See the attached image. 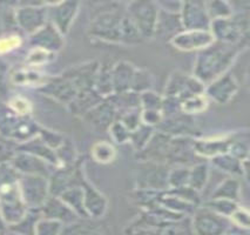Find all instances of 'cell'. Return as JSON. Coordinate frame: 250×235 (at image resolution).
Listing matches in <instances>:
<instances>
[{
    "instance_id": "6da1fadb",
    "label": "cell",
    "mask_w": 250,
    "mask_h": 235,
    "mask_svg": "<svg viewBox=\"0 0 250 235\" xmlns=\"http://www.w3.org/2000/svg\"><path fill=\"white\" fill-rule=\"evenodd\" d=\"M248 47V42L227 45L215 42L205 50L197 52L194 62L193 74L203 85L229 72L231 66L237 60L238 56Z\"/></svg>"
},
{
    "instance_id": "7a4b0ae2",
    "label": "cell",
    "mask_w": 250,
    "mask_h": 235,
    "mask_svg": "<svg viewBox=\"0 0 250 235\" xmlns=\"http://www.w3.org/2000/svg\"><path fill=\"white\" fill-rule=\"evenodd\" d=\"M126 4H100V11L89 19L88 36L101 42L120 43V24Z\"/></svg>"
},
{
    "instance_id": "3957f363",
    "label": "cell",
    "mask_w": 250,
    "mask_h": 235,
    "mask_svg": "<svg viewBox=\"0 0 250 235\" xmlns=\"http://www.w3.org/2000/svg\"><path fill=\"white\" fill-rule=\"evenodd\" d=\"M249 11L248 8L235 10L228 18L213 20L210 24L211 36L214 40L227 45H236L249 40Z\"/></svg>"
},
{
    "instance_id": "277c9868",
    "label": "cell",
    "mask_w": 250,
    "mask_h": 235,
    "mask_svg": "<svg viewBox=\"0 0 250 235\" xmlns=\"http://www.w3.org/2000/svg\"><path fill=\"white\" fill-rule=\"evenodd\" d=\"M40 126L32 117H21L0 103V135L17 144H24L39 133Z\"/></svg>"
},
{
    "instance_id": "5b68a950",
    "label": "cell",
    "mask_w": 250,
    "mask_h": 235,
    "mask_svg": "<svg viewBox=\"0 0 250 235\" xmlns=\"http://www.w3.org/2000/svg\"><path fill=\"white\" fill-rule=\"evenodd\" d=\"M8 4L14 7L17 27L26 38L36 33L48 22V2L22 1Z\"/></svg>"
},
{
    "instance_id": "8992f818",
    "label": "cell",
    "mask_w": 250,
    "mask_h": 235,
    "mask_svg": "<svg viewBox=\"0 0 250 235\" xmlns=\"http://www.w3.org/2000/svg\"><path fill=\"white\" fill-rule=\"evenodd\" d=\"M159 11L158 2L150 0H136L126 4V12L140 32L144 42L155 36Z\"/></svg>"
},
{
    "instance_id": "52a82bcc",
    "label": "cell",
    "mask_w": 250,
    "mask_h": 235,
    "mask_svg": "<svg viewBox=\"0 0 250 235\" xmlns=\"http://www.w3.org/2000/svg\"><path fill=\"white\" fill-rule=\"evenodd\" d=\"M170 167L153 161H138L134 168L135 190L164 192L168 190V173Z\"/></svg>"
},
{
    "instance_id": "ba28073f",
    "label": "cell",
    "mask_w": 250,
    "mask_h": 235,
    "mask_svg": "<svg viewBox=\"0 0 250 235\" xmlns=\"http://www.w3.org/2000/svg\"><path fill=\"white\" fill-rule=\"evenodd\" d=\"M27 211L18 181L0 186V215L7 227L20 221Z\"/></svg>"
},
{
    "instance_id": "9c48e42d",
    "label": "cell",
    "mask_w": 250,
    "mask_h": 235,
    "mask_svg": "<svg viewBox=\"0 0 250 235\" xmlns=\"http://www.w3.org/2000/svg\"><path fill=\"white\" fill-rule=\"evenodd\" d=\"M85 159L80 156L79 160L71 166L55 167L48 178L49 194L59 196L66 190L77 186H83L85 181Z\"/></svg>"
},
{
    "instance_id": "30bf717a",
    "label": "cell",
    "mask_w": 250,
    "mask_h": 235,
    "mask_svg": "<svg viewBox=\"0 0 250 235\" xmlns=\"http://www.w3.org/2000/svg\"><path fill=\"white\" fill-rule=\"evenodd\" d=\"M190 226L193 235H226L231 227V222L201 205L191 214Z\"/></svg>"
},
{
    "instance_id": "8fae6325",
    "label": "cell",
    "mask_w": 250,
    "mask_h": 235,
    "mask_svg": "<svg viewBox=\"0 0 250 235\" xmlns=\"http://www.w3.org/2000/svg\"><path fill=\"white\" fill-rule=\"evenodd\" d=\"M205 87L201 81L197 80L193 74L174 71L166 84L164 97L173 98L181 103L186 98L205 93Z\"/></svg>"
},
{
    "instance_id": "7c38bea8",
    "label": "cell",
    "mask_w": 250,
    "mask_h": 235,
    "mask_svg": "<svg viewBox=\"0 0 250 235\" xmlns=\"http://www.w3.org/2000/svg\"><path fill=\"white\" fill-rule=\"evenodd\" d=\"M19 188L27 208L40 210L49 198L48 178L39 175H20L19 174Z\"/></svg>"
},
{
    "instance_id": "4fadbf2b",
    "label": "cell",
    "mask_w": 250,
    "mask_h": 235,
    "mask_svg": "<svg viewBox=\"0 0 250 235\" xmlns=\"http://www.w3.org/2000/svg\"><path fill=\"white\" fill-rule=\"evenodd\" d=\"M38 91L46 97L66 106L72 103V100L77 97L78 93H80L73 80L65 72H61L60 74L57 75H51L45 85Z\"/></svg>"
},
{
    "instance_id": "5bb4252c",
    "label": "cell",
    "mask_w": 250,
    "mask_h": 235,
    "mask_svg": "<svg viewBox=\"0 0 250 235\" xmlns=\"http://www.w3.org/2000/svg\"><path fill=\"white\" fill-rule=\"evenodd\" d=\"M80 11L79 1L48 2V22L66 37Z\"/></svg>"
},
{
    "instance_id": "9a60e30c",
    "label": "cell",
    "mask_w": 250,
    "mask_h": 235,
    "mask_svg": "<svg viewBox=\"0 0 250 235\" xmlns=\"http://www.w3.org/2000/svg\"><path fill=\"white\" fill-rule=\"evenodd\" d=\"M179 14L183 30L209 31L210 28L211 20L207 13L206 1H182Z\"/></svg>"
},
{
    "instance_id": "2e32d148",
    "label": "cell",
    "mask_w": 250,
    "mask_h": 235,
    "mask_svg": "<svg viewBox=\"0 0 250 235\" xmlns=\"http://www.w3.org/2000/svg\"><path fill=\"white\" fill-rule=\"evenodd\" d=\"M238 89L240 86L236 78L230 72H227L206 85L205 94L209 101L217 105H227L236 97Z\"/></svg>"
},
{
    "instance_id": "e0dca14e",
    "label": "cell",
    "mask_w": 250,
    "mask_h": 235,
    "mask_svg": "<svg viewBox=\"0 0 250 235\" xmlns=\"http://www.w3.org/2000/svg\"><path fill=\"white\" fill-rule=\"evenodd\" d=\"M156 130L170 136L181 138H199V127L195 117L180 112L176 114L162 119L161 124L156 127Z\"/></svg>"
},
{
    "instance_id": "ac0fdd59",
    "label": "cell",
    "mask_w": 250,
    "mask_h": 235,
    "mask_svg": "<svg viewBox=\"0 0 250 235\" xmlns=\"http://www.w3.org/2000/svg\"><path fill=\"white\" fill-rule=\"evenodd\" d=\"M118 111L113 105L109 98L103 99L98 105H95L91 111L83 115V120L86 121L88 126H91L95 133H107L110 125L118 120Z\"/></svg>"
},
{
    "instance_id": "d6986e66",
    "label": "cell",
    "mask_w": 250,
    "mask_h": 235,
    "mask_svg": "<svg viewBox=\"0 0 250 235\" xmlns=\"http://www.w3.org/2000/svg\"><path fill=\"white\" fill-rule=\"evenodd\" d=\"M215 43L210 31L183 30L169 40V43L177 51L200 52Z\"/></svg>"
},
{
    "instance_id": "ffe728a7",
    "label": "cell",
    "mask_w": 250,
    "mask_h": 235,
    "mask_svg": "<svg viewBox=\"0 0 250 235\" xmlns=\"http://www.w3.org/2000/svg\"><path fill=\"white\" fill-rule=\"evenodd\" d=\"M26 43L30 47L40 48L49 53L58 54L65 46V37L53 25L47 22L36 33L27 37Z\"/></svg>"
},
{
    "instance_id": "44dd1931",
    "label": "cell",
    "mask_w": 250,
    "mask_h": 235,
    "mask_svg": "<svg viewBox=\"0 0 250 235\" xmlns=\"http://www.w3.org/2000/svg\"><path fill=\"white\" fill-rule=\"evenodd\" d=\"M10 164L20 175H39L45 176V178H49L55 168L48 162L28 153L20 152V150H17L16 154L11 159Z\"/></svg>"
},
{
    "instance_id": "7402d4cb",
    "label": "cell",
    "mask_w": 250,
    "mask_h": 235,
    "mask_svg": "<svg viewBox=\"0 0 250 235\" xmlns=\"http://www.w3.org/2000/svg\"><path fill=\"white\" fill-rule=\"evenodd\" d=\"M81 187L83 192V207L87 217L92 220H101L108 212L109 202L107 196L87 179Z\"/></svg>"
},
{
    "instance_id": "603a6c76",
    "label": "cell",
    "mask_w": 250,
    "mask_h": 235,
    "mask_svg": "<svg viewBox=\"0 0 250 235\" xmlns=\"http://www.w3.org/2000/svg\"><path fill=\"white\" fill-rule=\"evenodd\" d=\"M51 77L42 68L28 67L21 65L19 67L11 68L10 85L22 88H36L37 91L45 85L46 81Z\"/></svg>"
},
{
    "instance_id": "cb8c5ba5",
    "label": "cell",
    "mask_w": 250,
    "mask_h": 235,
    "mask_svg": "<svg viewBox=\"0 0 250 235\" xmlns=\"http://www.w3.org/2000/svg\"><path fill=\"white\" fill-rule=\"evenodd\" d=\"M170 140V135H167L155 129L145 149L139 153H135L136 159H138V161H153L166 165Z\"/></svg>"
},
{
    "instance_id": "d4e9b609",
    "label": "cell",
    "mask_w": 250,
    "mask_h": 235,
    "mask_svg": "<svg viewBox=\"0 0 250 235\" xmlns=\"http://www.w3.org/2000/svg\"><path fill=\"white\" fill-rule=\"evenodd\" d=\"M231 140V133L227 135L207 136V138H195L193 141L195 153L202 160L209 161L210 159L228 153Z\"/></svg>"
},
{
    "instance_id": "484cf974",
    "label": "cell",
    "mask_w": 250,
    "mask_h": 235,
    "mask_svg": "<svg viewBox=\"0 0 250 235\" xmlns=\"http://www.w3.org/2000/svg\"><path fill=\"white\" fill-rule=\"evenodd\" d=\"M40 213L45 219L54 220V221L62 223L63 226L69 225V223L75 222L80 219L59 196L54 195H49L45 204L40 207Z\"/></svg>"
},
{
    "instance_id": "4316f807",
    "label": "cell",
    "mask_w": 250,
    "mask_h": 235,
    "mask_svg": "<svg viewBox=\"0 0 250 235\" xmlns=\"http://www.w3.org/2000/svg\"><path fill=\"white\" fill-rule=\"evenodd\" d=\"M136 71V66L133 63L121 60L114 63L112 66V80L114 94L132 92L133 80Z\"/></svg>"
},
{
    "instance_id": "83f0119b",
    "label": "cell",
    "mask_w": 250,
    "mask_h": 235,
    "mask_svg": "<svg viewBox=\"0 0 250 235\" xmlns=\"http://www.w3.org/2000/svg\"><path fill=\"white\" fill-rule=\"evenodd\" d=\"M209 165L217 168L221 172L226 173L228 176H234V178L244 179L248 181V164L249 160L241 161L229 154V153H225V154L215 156V158L210 159L208 161Z\"/></svg>"
},
{
    "instance_id": "f1b7e54d",
    "label": "cell",
    "mask_w": 250,
    "mask_h": 235,
    "mask_svg": "<svg viewBox=\"0 0 250 235\" xmlns=\"http://www.w3.org/2000/svg\"><path fill=\"white\" fill-rule=\"evenodd\" d=\"M17 150L28 153V154H32L37 156V158L42 159L43 161L48 162L52 166L58 167V159L57 154H55V150L49 149L47 145L43 144L38 135L24 144H19Z\"/></svg>"
},
{
    "instance_id": "f546056e",
    "label": "cell",
    "mask_w": 250,
    "mask_h": 235,
    "mask_svg": "<svg viewBox=\"0 0 250 235\" xmlns=\"http://www.w3.org/2000/svg\"><path fill=\"white\" fill-rule=\"evenodd\" d=\"M183 31L181 19L179 13H170L166 11H159L158 24H156L155 36L159 38H168L170 40L174 36Z\"/></svg>"
},
{
    "instance_id": "4dcf8cb0",
    "label": "cell",
    "mask_w": 250,
    "mask_h": 235,
    "mask_svg": "<svg viewBox=\"0 0 250 235\" xmlns=\"http://www.w3.org/2000/svg\"><path fill=\"white\" fill-rule=\"evenodd\" d=\"M101 100H103V98L94 89H87V91L78 93V95L72 100V103L67 105V108L75 117L83 118L87 112L91 111L93 107L98 105Z\"/></svg>"
},
{
    "instance_id": "1f68e13d",
    "label": "cell",
    "mask_w": 250,
    "mask_h": 235,
    "mask_svg": "<svg viewBox=\"0 0 250 235\" xmlns=\"http://www.w3.org/2000/svg\"><path fill=\"white\" fill-rule=\"evenodd\" d=\"M242 195V182L241 179L234 176H227L215 187L209 199H227L231 201L241 202Z\"/></svg>"
},
{
    "instance_id": "d6a6232c",
    "label": "cell",
    "mask_w": 250,
    "mask_h": 235,
    "mask_svg": "<svg viewBox=\"0 0 250 235\" xmlns=\"http://www.w3.org/2000/svg\"><path fill=\"white\" fill-rule=\"evenodd\" d=\"M61 235H107L99 220L79 219L63 226Z\"/></svg>"
},
{
    "instance_id": "836d02e7",
    "label": "cell",
    "mask_w": 250,
    "mask_h": 235,
    "mask_svg": "<svg viewBox=\"0 0 250 235\" xmlns=\"http://www.w3.org/2000/svg\"><path fill=\"white\" fill-rule=\"evenodd\" d=\"M112 66L109 62L100 63L97 75L94 81V91L100 95L103 99L109 98L114 94L113 91V80H112Z\"/></svg>"
},
{
    "instance_id": "e575fe53",
    "label": "cell",
    "mask_w": 250,
    "mask_h": 235,
    "mask_svg": "<svg viewBox=\"0 0 250 235\" xmlns=\"http://www.w3.org/2000/svg\"><path fill=\"white\" fill-rule=\"evenodd\" d=\"M91 156L99 165H109L115 161L118 150L112 141L100 140L93 144L91 147Z\"/></svg>"
},
{
    "instance_id": "d590c367",
    "label": "cell",
    "mask_w": 250,
    "mask_h": 235,
    "mask_svg": "<svg viewBox=\"0 0 250 235\" xmlns=\"http://www.w3.org/2000/svg\"><path fill=\"white\" fill-rule=\"evenodd\" d=\"M209 175H210V165L208 164V161H201L194 165L189 168L188 187L201 193L208 184Z\"/></svg>"
},
{
    "instance_id": "8d00e7d4",
    "label": "cell",
    "mask_w": 250,
    "mask_h": 235,
    "mask_svg": "<svg viewBox=\"0 0 250 235\" xmlns=\"http://www.w3.org/2000/svg\"><path fill=\"white\" fill-rule=\"evenodd\" d=\"M59 198L77 214L80 219H88L86 215L85 207H83V192L81 186L72 187L66 190L59 195Z\"/></svg>"
},
{
    "instance_id": "74e56055",
    "label": "cell",
    "mask_w": 250,
    "mask_h": 235,
    "mask_svg": "<svg viewBox=\"0 0 250 235\" xmlns=\"http://www.w3.org/2000/svg\"><path fill=\"white\" fill-rule=\"evenodd\" d=\"M40 217H42L40 210L28 208L24 217L20 221L7 227V231L16 235H34V228Z\"/></svg>"
},
{
    "instance_id": "f35d334b",
    "label": "cell",
    "mask_w": 250,
    "mask_h": 235,
    "mask_svg": "<svg viewBox=\"0 0 250 235\" xmlns=\"http://www.w3.org/2000/svg\"><path fill=\"white\" fill-rule=\"evenodd\" d=\"M249 134L248 132L231 133V140L228 153L238 160H249Z\"/></svg>"
},
{
    "instance_id": "ab89813d",
    "label": "cell",
    "mask_w": 250,
    "mask_h": 235,
    "mask_svg": "<svg viewBox=\"0 0 250 235\" xmlns=\"http://www.w3.org/2000/svg\"><path fill=\"white\" fill-rule=\"evenodd\" d=\"M144 42L140 32L138 31L134 22L129 18V16L125 11L122 16L121 24H120V43L122 45L135 46Z\"/></svg>"
},
{
    "instance_id": "60d3db41",
    "label": "cell",
    "mask_w": 250,
    "mask_h": 235,
    "mask_svg": "<svg viewBox=\"0 0 250 235\" xmlns=\"http://www.w3.org/2000/svg\"><path fill=\"white\" fill-rule=\"evenodd\" d=\"M208 98L206 97L205 93L201 94H195L191 95V97L186 98L180 103V109L185 114L191 115V117H196V115L201 114L207 111L209 107Z\"/></svg>"
},
{
    "instance_id": "b9f144b4",
    "label": "cell",
    "mask_w": 250,
    "mask_h": 235,
    "mask_svg": "<svg viewBox=\"0 0 250 235\" xmlns=\"http://www.w3.org/2000/svg\"><path fill=\"white\" fill-rule=\"evenodd\" d=\"M25 43V36L19 31L0 36V58H6L10 54L18 52Z\"/></svg>"
},
{
    "instance_id": "7bdbcfd3",
    "label": "cell",
    "mask_w": 250,
    "mask_h": 235,
    "mask_svg": "<svg viewBox=\"0 0 250 235\" xmlns=\"http://www.w3.org/2000/svg\"><path fill=\"white\" fill-rule=\"evenodd\" d=\"M55 58H57V54L49 53V52L40 50V48L30 47L26 52L22 65L28 66V67L42 68L43 66L53 63Z\"/></svg>"
},
{
    "instance_id": "ee69618b",
    "label": "cell",
    "mask_w": 250,
    "mask_h": 235,
    "mask_svg": "<svg viewBox=\"0 0 250 235\" xmlns=\"http://www.w3.org/2000/svg\"><path fill=\"white\" fill-rule=\"evenodd\" d=\"M55 154L58 159V167L60 166H71L79 160L80 155L78 154L77 147L71 138L66 136L63 143L60 145L58 150H55Z\"/></svg>"
},
{
    "instance_id": "f6af8a7d",
    "label": "cell",
    "mask_w": 250,
    "mask_h": 235,
    "mask_svg": "<svg viewBox=\"0 0 250 235\" xmlns=\"http://www.w3.org/2000/svg\"><path fill=\"white\" fill-rule=\"evenodd\" d=\"M5 105L16 114L21 115V117H32L33 113V104L28 98L20 94H13L8 97Z\"/></svg>"
},
{
    "instance_id": "bcb514c9",
    "label": "cell",
    "mask_w": 250,
    "mask_h": 235,
    "mask_svg": "<svg viewBox=\"0 0 250 235\" xmlns=\"http://www.w3.org/2000/svg\"><path fill=\"white\" fill-rule=\"evenodd\" d=\"M241 205V202L231 201L227 199H209L206 202H203L202 206L207 207L208 210L213 211L214 213L219 214L229 219L232 213L236 211V208Z\"/></svg>"
},
{
    "instance_id": "7dc6e473",
    "label": "cell",
    "mask_w": 250,
    "mask_h": 235,
    "mask_svg": "<svg viewBox=\"0 0 250 235\" xmlns=\"http://www.w3.org/2000/svg\"><path fill=\"white\" fill-rule=\"evenodd\" d=\"M206 8H207V13L213 20L228 18L234 13V5L232 2L225 1V0H214V1H206Z\"/></svg>"
},
{
    "instance_id": "c3c4849f",
    "label": "cell",
    "mask_w": 250,
    "mask_h": 235,
    "mask_svg": "<svg viewBox=\"0 0 250 235\" xmlns=\"http://www.w3.org/2000/svg\"><path fill=\"white\" fill-rule=\"evenodd\" d=\"M14 31H19L14 19V7L8 2H0V36Z\"/></svg>"
},
{
    "instance_id": "681fc988",
    "label": "cell",
    "mask_w": 250,
    "mask_h": 235,
    "mask_svg": "<svg viewBox=\"0 0 250 235\" xmlns=\"http://www.w3.org/2000/svg\"><path fill=\"white\" fill-rule=\"evenodd\" d=\"M154 132H155V128L148 127L146 125H141L139 128H136L134 132H132L129 139V144L132 145L135 153H139L140 150L145 149V146H146L148 141L150 140Z\"/></svg>"
},
{
    "instance_id": "f907efd6",
    "label": "cell",
    "mask_w": 250,
    "mask_h": 235,
    "mask_svg": "<svg viewBox=\"0 0 250 235\" xmlns=\"http://www.w3.org/2000/svg\"><path fill=\"white\" fill-rule=\"evenodd\" d=\"M141 109H149V111H161L164 104V95L160 93L149 89L139 94Z\"/></svg>"
},
{
    "instance_id": "816d5d0a",
    "label": "cell",
    "mask_w": 250,
    "mask_h": 235,
    "mask_svg": "<svg viewBox=\"0 0 250 235\" xmlns=\"http://www.w3.org/2000/svg\"><path fill=\"white\" fill-rule=\"evenodd\" d=\"M189 168L185 166L170 167L168 173V188H181L188 186Z\"/></svg>"
},
{
    "instance_id": "f5cc1de1",
    "label": "cell",
    "mask_w": 250,
    "mask_h": 235,
    "mask_svg": "<svg viewBox=\"0 0 250 235\" xmlns=\"http://www.w3.org/2000/svg\"><path fill=\"white\" fill-rule=\"evenodd\" d=\"M153 87V74L148 69L136 67L134 80H133L132 92L140 94L142 92H146L152 89Z\"/></svg>"
},
{
    "instance_id": "db71d44e",
    "label": "cell",
    "mask_w": 250,
    "mask_h": 235,
    "mask_svg": "<svg viewBox=\"0 0 250 235\" xmlns=\"http://www.w3.org/2000/svg\"><path fill=\"white\" fill-rule=\"evenodd\" d=\"M38 136H39L40 140H42L43 144H46L49 149L54 150L59 149L60 145L63 143V140H65L66 138V135H63L62 133L58 132V130L47 128V127L43 126H40Z\"/></svg>"
},
{
    "instance_id": "11a10c76",
    "label": "cell",
    "mask_w": 250,
    "mask_h": 235,
    "mask_svg": "<svg viewBox=\"0 0 250 235\" xmlns=\"http://www.w3.org/2000/svg\"><path fill=\"white\" fill-rule=\"evenodd\" d=\"M62 228V223L42 216L34 228V235H61Z\"/></svg>"
},
{
    "instance_id": "9f6ffc18",
    "label": "cell",
    "mask_w": 250,
    "mask_h": 235,
    "mask_svg": "<svg viewBox=\"0 0 250 235\" xmlns=\"http://www.w3.org/2000/svg\"><path fill=\"white\" fill-rule=\"evenodd\" d=\"M107 133L109 134L110 140L114 145H125L129 143L130 134H132V132L127 129L125 125L119 120H115L114 123L110 125Z\"/></svg>"
},
{
    "instance_id": "6f0895ef",
    "label": "cell",
    "mask_w": 250,
    "mask_h": 235,
    "mask_svg": "<svg viewBox=\"0 0 250 235\" xmlns=\"http://www.w3.org/2000/svg\"><path fill=\"white\" fill-rule=\"evenodd\" d=\"M141 109H132L119 115L118 120L125 125L127 129L134 132L136 128L141 126Z\"/></svg>"
},
{
    "instance_id": "680465c9",
    "label": "cell",
    "mask_w": 250,
    "mask_h": 235,
    "mask_svg": "<svg viewBox=\"0 0 250 235\" xmlns=\"http://www.w3.org/2000/svg\"><path fill=\"white\" fill-rule=\"evenodd\" d=\"M229 221L231 225L236 226L238 228L249 229L250 228V214L248 208L246 206L240 205L236 208V211L231 214L229 217Z\"/></svg>"
},
{
    "instance_id": "91938a15",
    "label": "cell",
    "mask_w": 250,
    "mask_h": 235,
    "mask_svg": "<svg viewBox=\"0 0 250 235\" xmlns=\"http://www.w3.org/2000/svg\"><path fill=\"white\" fill-rule=\"evenodd\" d=\"M18 144L0 135V162H10L17 153Z\"/></svg>"
},
{
    "instance_id": "94428289",
    "label": "cell",
    "mask_w": 250,
    "mask_h": 235,
    "mask_svg": "<svg viewBox=\"0 0 250 235\" xmlns=\"http://www.w3.org/2000/svg\"><path fill=\"white\" fill-rule=\"evenodd\" d=\"M11 66L5 58H0V95L5 97L7 94L8 85H10Z\"/></svg>"
},
{
    "instance_id": "6125c7cd",
    "label": "cell",
    "mask_w": 250,
    "mask_h": 235,
    "mask_svg": "<svg viewBox=\"0 0 250 235\" xmlns=\"http://www.w3.org/2000/svg\"><path fill=\"white\" fill-rule=\"evenodd\" d=\"M141 124L148 127L155 128L161 124L162 112L161 111H149V109H141Z\"/></svg>"
},
{
    "instance_id": "be15d7a7",
    "label": "cell",
    "mask_w": 250,
    "mask_h": 235,
    "mask_svg": "<svg viewBox=\"0 0 250 235\" xmlns=\"http://www.w3.org/2000/svg\"><path fill=\"white\" fill-rule=\"evenodd\" d=\"M6 231H7L6 223H5L4 219H2L1 215H0V234L4 235L5 233H6Z\"/></svg>"
},
{
    "instance_id": "e7e4bbea",
    "label": "cell",
    "mask_w": 250,
    "mask_h": 235,
    "mask_svg": "<svg viewBox=\"0 0 250 235\" xmlns=\"http://www.w3.org/2000/svg\"><path fill=\"white\" fill-rule=\"evenodd\" d=\"M226 235H232V234H229V233H228V234H226Z\"/></svg>"
},
{
    "instance_id": "03108f58",
    "label": "cell",
    "mask_w": 250,
    "mask_h": 235,
    "mask_svg": "<svg viewBox=\"0 0 250 235\" xmlns=\"http://www.w3.org/2000/svg\"><path fill=\"white\" fill-rule=\"evenodd\" d=\"M0 235H2V234H0Z\"/></svg>"
}]
</instances>
